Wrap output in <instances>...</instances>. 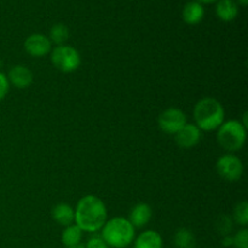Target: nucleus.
<instances>
[{"mask_svg": "<svg viewBox=\"0 0 248 248\" xmlns=\"http://www.w3.org/2000/svg\"><path fill=\"white\" fill-rule=\"evenodd\" d=\"M174 140L181 148L190 149L200 142L201 131L195 124H186L174 135Z\"/></svg>", "mask_w": 248, "mask_h": 248, "instance_id": "9", "label": "nucleus"}, {"mask_svg": "<svg viewBox=\"0 0 248 248\" xmlns=\"http://www.w3.org/2000/svg\"><path fill=\"white\" fill-rule=\"evenodd\" d=\"M217 172L225 181H239L244 174V164L236 155L225 154L218 159Z\"/></svg>", "mask_w": 248, "mask_h": 248, "instance_id": "6", "label": "nucleus"}, {"mask_svg": "<svg viewBox=\"0 0 248 248\" xmlns=\"http://www.w3.org/2000/svg\"><path fill=\"white\" fill-rule=\"evenodd\" d=\"M33 73L24 65H15L7 74V80L12 86L17 89H27L33 82Z\"/></svg>", "mask_w": 248, "mask_h": 248, "instance_id": "10", "label": "nucleus"}, {"mask_svg": "<svg viewBox=\"0 0 248 248\" xmlns=\"http://www.w3.org/2000/svg\"><path fill=\"white\" fill-rule=\"evenodd\" d=\"M51 62L53 67L63 73H72L81 64L80 53L69 45H58L51 51Z\"/></svg>", "mask_w": 248, "mask_h": 248, "instance_id": "5", "label": "nucleus"}, {"mask_svg": "<svg viewBox=\"0 0 248 248\" xmlns=\"http://www.w3.org/2000/svg\"><path fill=\"white\" fill-rule=\"evenodd\" d=\"M237 1H239L241 5H244V6H246L248 0H237Z\"/></svg>", "mask_w": 248, "mask_h": 248, "instance_id": "26", "label": "nucleus"}, {"mask_svg": "<svg viewBox=\"0 0 248 248\" xmlns=\"http://www.w3.org/2000/svg\"><path fill=\"white\" fill-rule=\"evenodd\" d=\"M234 219L237 224L246 227L248 224V203L247 201H241L236 205L234 210Z\"/></svg>", "mask_w": 248, "mask_h": 248, "instance_id": "19", "label": "nucleus"}, {"mask_svg": "<svg viewBox=\"0 0 248 248\" xmlns=\"http://www.w3.org/2000/svg\"><path fill=\"white\" fill-rule=\"evenodd\" d=\"M75 213V224L87 232H98L107 222V207L103 201L94 195H86L79 200Z\"/></svg>", "mask_w": 248, "mask_h": 248, "instance_id": "1", "label": "nucleus"}, {"mask_svg": "<svg viewBox=\"0 0 248 248\" xmlns=\"http://www.w3.org/2000/svg\"><path fill=\"white\" fill-rule=\"evenodd\" d=\"M159 127L169 135H176L184 125H186V115L178 108H169L159 116Z\"/></svg>", "mask_w": 248, "mask_h": 248, "instance_id": "7", "label": "nucleus"}, {"mask_svg": "<svg viewBox=\"0 0 248 248\" xmlns=\"http://www.w3.org/2000/svg\"><path fill=\"white\" fill-rule=\"evenodd\" d=\"M101 230L102 239L109 247L125 248L135 241V228L126 218H111Z\"/></svg>", "mask_w": 248, "mask_h": 248, "instance_id": "3", "label": "nucleus"}, {"mask_svg": "<svg viewBox=\"0 0 248 248\" xmlns=\"http://www.w3.org/2000/svg\"><path fill=\"white\" fill-rule=\"evenodd\" d=\"M153 211L148 203L145 202H140L136 206H133V208L130 212V217H128V222L133 225V228H143L149 223V220L152 219Z\"/></svg>", "mask_w": 248, "mask_h": 248, "instance_id": "11", "label": "nucleus"}, {"mask_svg": "<svg viewBox=\"0 0 248 248\" xmlns=\"http://www.w3.org/2000/svg\"><path fill=\"white\" fill-rule=\"evenodd\" d=\"M52 218L63 227H68V225L74 224L75 213L74 208L70 205L64 202H61L56 205L52 208Z\"/></svg>", "mask_w": 248, "mask_h": 248, "instance_id": "13", "label": "nucleus"}, {"mask_svg": "<svg viewBox=\"0 0 248 248\" xmlns=\"http://www.w3.org/2000/svg\"><path fill=\"white\" fill-rule=\"evenodd\" d=\"M223 245L224 246H232V236H225L223 239Z\"/></svg>", "mask_w": 248, "mask_h": 248, "instance_id": "23", "label": "nucleus"}, {"mask_svg": "<svg viewBox=\"0 0 248 248\" xmlns=\"http://www.w3.org/2000/svg\"><path fill=\"white\" fill-rule=\"evenodd\" d=\"M174 245L177 248H195L196 239L190 230L186 228H181L174 235Z\"/></svg>", "mask_w": 248, "mask_h": 248, "instance_id": "16", "label": "nucleus"}, {"mask_svg": "<svg viewBox=\"0 0 248 248\" xmlns=\"http://www.w3.org/2000/svg\"><path fill=\"white\" fill-rule=\"evenodd\" d=\"M82 230L77 224H72L65 227L62 232V242L65 247L74 246L81 242Z\"/></svg>", "mask_w": 248, "mask_h": 248, "instance_id": "17", "label": "nucleus"}, {"mask_svg": "<svg viewBox=\"0 0 248 248\" xmlns=\"http://www.w3.org/2000/svg\"><path fill=\"white\" fill-rule=\"evenodd\" d=\"M10 90V82L7 80V77L4 74V73L0 72V101L5 98L9 93Z\"/></svg>", "mask_w": 248, "mask_h": 248, "instance_id": "21", "label": "nucleus"}, {"mask_svg": "<svg viewBox=\"0 0 248 248\" xmlns=\"http://www.w3.org/2000/svg\"><path fill=\"white\" fill-rule=\"evenodd\" d=\"M232 246L235 248H248V230L241 229L232 236Z\"/></svg>", "mask_w": 248, "mask_h": 248, "instance_id": "20", "label": "nucleus"}, {"mask_svg": "<svg viewBox=\"0 0 248 248\" xmlns=\"http://www.w3.org/2000/svg\"><path fill=\"white\" fill-rule=\"evenodd\" d=\"M164 241L161 235L155 230H145L135 240L133 248H162Z\"/></svg>", "mask_w": 248, "mask_h": 248, "instance_id": "14", "label": "nucleus"}, {"mask_svg": "<svg viewBox=\"0 0 248 248\" xmlns=\"http://www.w3.org/2000/svg\"><path fill=\"white\" fill-rule=\"evenodd\" d=\"M216 14L222 21L232 22L239 15V6L234 0H218Z\"/></svg>", "mask_w": 248, "mask_h": 248, "instance_id": "15", "label": "nucleus"}, {"mask_svg": "<svg viewBox=\"0 0 248 248\" xmlns=\"http://www.w3.org/2000/svg\"><path fill=\"white\" fill-rule=\"evenodd\" d=\"M225 111L222 103L216 98L206 97L200 99L194 108L195 125L200 131H215L224 123Z\"/></svg>", "mask_w": 248, "mask_h": 248, "instance_id": "2", "label": "nucleus"}, {"mask_svg": "<svg viewBox=\"0 0 248 248\" xmlns=\"http://www.w3.org/2000/svg\"><path fill=\"white\" fill-rule=\"evenodd\" d=\"M69 38V31H68L67 26L62 23H57L51 28L50 31V41L55 43L58 45H64L65 41Z\"/></svg>", "mask_w": 248, "mask_h": 248, "instance_id": "18", "label": "nucleus"}, {"mask_svg": "<svg viewBox=\"0 0 248 248\" xmlns=\"http://www.w3.org/2000/svg\"><path fill=\"white\" fill-rule=\"evenodd\" d=\"M196 1L201 2V4H210V2H215V1H218V0H196Z\"/></svg>", "mask_w": 248, "mask_h": 248, "instance_id": "24", "label": "nucleus"}, {"mask_svg": "<svg viewBox=\"0 0 248 248\" xmlns=\"http://www.w3.org/2000/svg\"><path fill=\"white\" fill-rule=\"evenodd\" d=\"M67 248H85V245L80 242V244L74 245V246H70V247H67Z\"/></svg>", "mask_w": 248, "mask_h": 248, "instance_id": "25", "label": "nucleus"}, {"mask_svg": "<svg viewBox=\"0 0 248 248\" xmlns=\"http://www.w3.org/2000/svg\"><path fill=\"white\" fill-rule=\"evenodd\" d=\"M24 50L33 57H44L52 50V43L43 34H31L24 41Z\"/></svg>", "mask_w": 248, "mask_h": 248, "instance_id": "8", "label": "nucleus"}, {"mask_svg": "<svg viewBox=\"0 0 248 248\" xmlns=\"http://www.w3.org/2000/svg\"><path fill=\"white\" fill-rule=\"evenodd\" d=\"M246 127L239 120L224 121L218 128L217 140L227 152L234 153L246 143Z\"/></svg>", "mask_w": 248, "mask_h": 248, "instance_id": "4", "label": "nucleus"}, {"mask_svg": "<svg viewBox=\"0 0 248 248\" xmlns=\"http://www.w3.org/2000/svg\"><path fill=\"white\" fill-rule=\"evenodd\" d=\"M85 248H109L108 245L103 241V239L99 236H93L87 241Z\"/></svg>", "mask_w": 248, "mask_h": 248, "instance_id": "22", "label": "nucleus"}, {"mask_svg": "<svg viewBox=\"0 0 248 248\" xmlns=\"http://www.w3.org/2000/svg\"><path fill=\"white\" fill-rule=\"evenodd\" d=\"M205 16V9H203L202 4L199 1H189L184 5L183 11H182V17L183 21L186 24H198L200 23Z\"/></svg>", "mask_w": 248, "mask_h": 248, "instance_id": "12", "label": "nucleus"}]
</instances>
